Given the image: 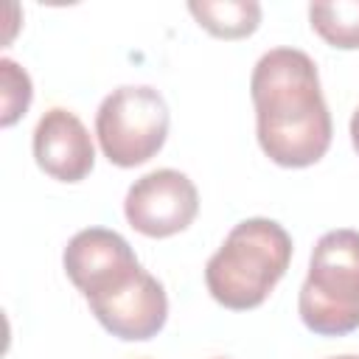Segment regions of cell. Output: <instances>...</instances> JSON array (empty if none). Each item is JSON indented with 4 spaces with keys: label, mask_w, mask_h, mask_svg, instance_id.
Returning a JSON list of instances; mask_svg holds the SVG:
<instances>
[{
    "label": "cell",
    "mask_w": 359,
    "mask_h": 359,
    "mask_svg": "<svg viewBox=\"0 0 359 359\" xmlns=\"http://www.w3.org/2000/svg\"><path fill=\"white\" fill-rule=\"evenodd\" d=\"M258 143L283 168L314 165L331 146V112L325 107L317 65L297 48L266 50L250 79Z\"/></svg>",
    "instance_id": "1"
},
{
    "label": "cell",
    "mask_w": 359,
    "mask_h": 359,
    "mask_svg": "<svg viewBox=\"0 0 359 359\" xmlns=\"http://www.w3.org/2000/svg\"><path fill=\"white\" fill-rule=\"evenodd\" d=\"M292 261V238L283 224L255 216L238 222L205 266V283L216 303L233 311L261 306Z\"/></svg>",
    "instance_id": "2"
},
{
    "label": "cell",
    "mask_w": 359,
    "mask_h": 359,
    "mask_svg": "<svg viewBox=\"0 0 359 359\" xmlns=\"http://www.w3.org/2000/svg\"><path fill=\"white\" fill-rule=\"evenodd\" d=\"M297 311L320 337H345L359 328V230L339 227L320 236Z\"/></svg>",
    "instance_id": "3"
},
{
    "label": "cell",
    "mask_w": 359,
    "mask_h": 359,
    "mask_svg": "<svg viewBox=\"0 0 359 359\" xmlns=\"http://www.w3.org/2000/svg\"><path fill=\"white\" fill-rule=\"evenodd\" d=\"M95 135L109 163L135 168L149 163L165 143L168 107L165 98L146 84L112 90L95 115Z\"/></svg>",
    "instance_id": "4"
},
{
    "label": "cell",
    "mask_w": 359,
    "mask_h": 359,
    "mask_svg": "<svg viewBox=\"0 0 359 359\" xmlns=\"http://www.w3.org/2000/svg\"><path fill=\"white\" fill-rule=\"evenodd\" d=\"M95 320L118 339L140 342L160 334L168 320V297L163 283L137 261L84 294Z\"/></svg>",
    "instance_id": "5"
},
{
    "label": "cell",
    "mask_w": 359,
    "mask_h": 359,
    "mask_svg": "<svg viewBox=\"0 0 359 359\" xmlns=\"http://www.w3.org/2000/svg\"><path fill=\"white\" fill-rule=\"evenodd\" d=\"M123 213L137 233L149 238H168L196 219L199 194L182 171L157 168L132 182L123 199Z\"/></svg>",
    "instance_id": "6"
},
{
    "label": "cell",
    "mask_w": 359,
    "mask_h": 359,
    "mask_svg": "<svg viewBox=\"0 0 359 359\" xmlns=\"http://www.w3.org/2000/svg\"><path fill=\"white\" fill-rule=\"evenodd\" d=\"M34 157L48 177L59 182H79L93 171L95 149L84 123L70 109L53 107L34 129Z\"/></svg>",
    "instance_id": "7"
},
{
    "label": "cell",
    "mask_w": 359,
    "mask_h": 359,
    "mask_svg": "<svg viewBox=\"0 0 359 359\" xmlns=\"http://www.w3.org/2000/svg\"><path fill=\"white\" fill-rule=\"evenodd\" d=\"M135 252L129 247V241L107 227H87L79 230L62 255L65 272L73 280V286L87 294L93 292L98 283H104L109 275H115L118 269L135 264Z\"/></svg>",
    "instance_id": "8"
},
{
    "label": "cell",
    "mask_w": 359,
    "mask_h": 359,
    "mask_svg": "<svg viewBox=\"0 0 359 359\" xmlns=\"http://www.w3.org/2000/svg\"><path fill=\"white\" fill-rule=\"evenodd\" d=\"M196 22L219 39H244L261 22V6L255 0H222V3H188Z\"/></svg>",
    "instance_id": "9"
},
{
    "label": "cell",
    "mask_w": 359,
    "mask_h": 359,
    "mask_svg": "<svg viewBox=\"0 0 359 359\" xmlns=\"http://www.w3.org/2000/svg\"><path fill=\"white\" fill-rule=\"evenodd\" d=\"M309 20H311V28L331 48H342V50L359 48V0L311 3Z\"/></svg>",
    "instance_id": "10"
},
{
    "label": "cell",
    "mask_w": 359,
    "mask_h": 359,
    "mask_svg": "<svg viewBox=\"0 0 359 359\" xmlns=\"http://www.w3.org/2000/svg\"><path fill=\"white\" fill-rule=\"evenodd\" d=\"M0 84H3V126H11L20 115H25L28 104H31V79L28 73L11 62V59H0Z\"/></svg>",
    "instance_id": "11"
},
{
    "label": "cell",
    "mask_w": 359,
    "mask_h": 359,
    "mask_svg": "<svg viewBox=\"0 0 359 359\" xmlns=\"http://www.w3.org/2000/svg\"><path fill=\"white\" fill-rule=\"evenodd\" d=\"M351 143H353V149H356V154H359V107H356L353 115H351Z\"/></svg>",
    "instance_id": "12"
},
{
    "label": "cell",
    "mask_w": 359,
    "mask_h": 359,
    "mask_svg": "<svg viewBox=\"0 0 359 359\" xmlns=\"http://www.w3.org/2000/svg\"><path fill=\"white\" fill-rule=\"evenodd\" d=\"M334 359H359V356H353V353H345V356H334Z\"/></svg>",
    "instance_id": "13"
}]
</instances>
